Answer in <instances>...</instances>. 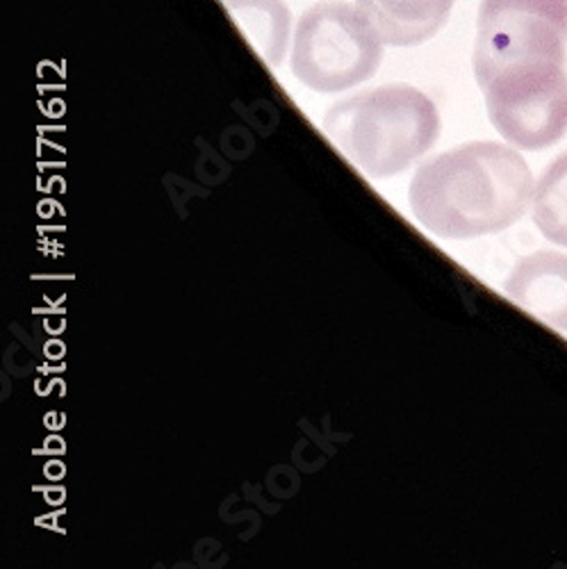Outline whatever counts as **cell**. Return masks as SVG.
<instances>
[{
  "label": "cell",
  "instance_id": "obj_3",
  "mask_svg": "<svg viewBox=\"0 0 567 569\" xmlns=\"http://www.w3.org/2000/svg\"><path fill=\"white\" fill-rule=\"evenodd\" d=\"M565 62L567 0H481L475 43L479 87L501 73Z\"/></svg>",
  "mask_w": 567,
  "mask_h": 569
},
{
  "label": "cell",
  "instance_id": "obj_6",
  "mask_svg": "<svg viewBox=\"0 0 567 569\" xmlns=\"http://www.w3.org/2000/svg\"><path fill=\"white\" fill-rule=\"evenodd\" d=\"M506 297L543 323L567 333V256L538 251L519 260L504 282Z\"/></svg>",
  "mask_w": 567,
  "mask_h": 569
},
{
  "label": "cell",
  "instance_id": "obj_4",
  "mask_svg": "<svg viewBox=\"0 0 567 569\" xmlns=\"http://www.w3.org/2000/svg\"><path fill=\"white\" fill-rule=\"evenodd\" d=\"M384 60V39L349 3H317L299 19L292 73L312 91L336 93L369 80Z\"/></svg>",
  "mask_w": 567,
  "mask_h": 569
},
{
  "label": "cell",
  "instance_id": "obj_7",
  "mask_svg": "<svg viewBox=\"0 0 567 569\" xmlns=\"http://www.w3.org/2000/svg\"><path fill=\"white\" fill-rule=\"evenodd\" d=\"M456 0H356L371 28L390 46H417L449 21Z\"/></svg>",
  "mask_w": 567,
  "mask_h": 569
},
{
  "label": "cell",
  "instance_id": "obj_2",
  "mask_svg": "<svg viewBox=\"0 0 567 569\" xmlns=\"http://www.w3.org/2000/svg\"><path fill=\"white\" fill-rule=\"evenodd\" d=\"M324 132L365 176L390 178L436 147L440 114L424 91L386 84L336 103L324 117Z\"/></svg>",
  "mask_w": 567,
  "mask_h": 569
},
{
  "label": "cell",
  "instance_id": "obj_1",
  "mask_svg": "<svg viewBox=\"0 0 567 569\" xmlns=\"http://www.w3.org/2000/svg\"><path fill=\"white\" fill-rule=\"evenodd\" d=\"M534 173L515 149L469 141L424 162L408 189L421 228L442 240L495 234L525 217L534 201Z\"/></svg>",
  "mask_w": 567,
  "mask_h": 569
},
{
  "label": "cell",
  "instance_id": "obj_9",
  "mask_svg": "<svg viewBox=\"0 0 567 569\" xmlns=\"http://www.w3.org/2000/svg\"><path fill=\"white\" fill-rule=\"evenodd\" d=\"M534 223L549 242L567 249V153L554 160L534 189Z\"/></svg>",
  "mask_w": 567,
  "mask_h": 569
},
{
  "label": "cell",
  "instance_id": "obj_5",
  "mask_svg": "<svg viewBox=\"0 0 567 569\" xmlns=\"http://www.w3.org/2000/svg\"><path fill=\"white\" fill-rule=\"evenodd\" d=\"M495 130L523 151H543L567 134V71H510L481 87Z\"/></svg>",
  "mask_w": 567,
  "mask_h": 569
},
{
  "label": "cell",
  "instance_id": "obj_8",
  "mask_svg": "<svg viewBox=\"0 0 567 569\" xmlns=\"http://www.w3.org/2000/svg\"><path fill=\"white\" fill-rule=\"evenodd\" d=\"M253 49L278 67L288 51L290 10L282 0H223Z\"/></svg>",
  "mask_w": 567,
  "mask_h": 569
}]
</instances>
